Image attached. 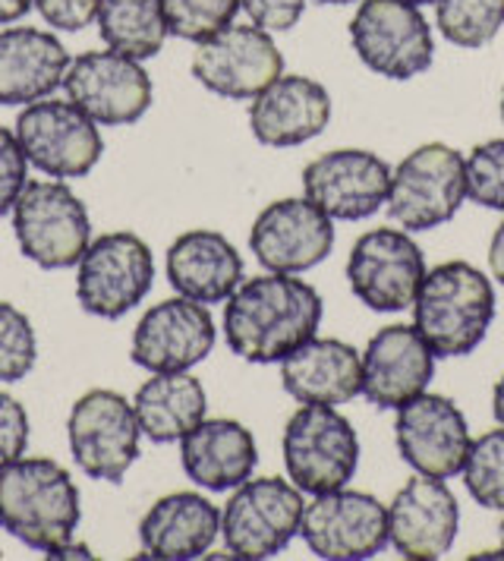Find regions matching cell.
Masks as SVG:
<instances>
[{"label": "cell", "instance_id": "obj_1", "mask_svg": "<svg viewBox=\"0 0 504 561\" xmlns=\"http://www.w3.org/2000/svg\"><path fill=\"white\" fill-rule=\"evenodd\" d=\"M322 297L297 275L268 272L243 280L225 307L227 347L247 363H280L316 337L322 325Z\"/></svg>", "mask_w": 504, "mask_h": 561}, {"label": "cell", "instance_id": "obj_2", "mask_svg": "<svg viewBox=\"0 0 504 561\" xmlns=\"http://www.w3.org/2000/svg\"><path fill=\"white\" fill-rule=\"evenodd\" d=\"M495 322V287L470 262H445L426 272L413 300V325L435 357L473 354Z\"/></svg>", "mask_w": 504, "mask_h": 561}, {"label": "cell", "instance_id": "obj_3", "mask_svg": "<svg viewBox=\"0 0 504 561\" xmlns=\"http://www.w3.org/2000/svg\"><path fill=\"white\" fill-rule=\"evenodd\" d=\"M82 505L73 477L50 458H20L0 470V524L28 549L73 539Z\"/></svg>", "mask_w": 504, "mask_h": 561}, {"label": "cell", "instance_id": "obj_4", "mask_svg": "<svg viewBox=\"0 0 504 561\" xmlns=\"http://www.w3.org/2000/svg\"><path fill=\"white\" fill-rule=\"evenodd\" d=\"M13 233L28 262L48 272L76 268L92 243L85 203L60 180L25 183L13 205Z\"/></svg>", "mask_w": 504, "mask_h": 561}, {"label": "cell", "instance_id": "obj_5", "mask_svg": "<svg viewBox=\"0 0 504 561\" xmlns=\"http://www.w3.org/2000/svg\"><path fill=\"white\" fill-rule=\"evenodd\" d=\"M154 255L129 230H111L89 243L76 265V300L95 319L117 322L149 297Z\"/></svg>", "mask_w": 504, "mask_h": 561}, {"label": "cell", "instance_id": "obj_6", "mask_svg": "<svg viewBox=\"0 0 504 561\" xmlns=\"http://www.w3.org/2000/svg\"><path fill=\"white\" fill-rule=\"evenodd\" d=\"M351 45L363 67L394 82L423 77L435 60L432 26L410 0H359Z\"/></svg>", "mask_w": 504, "mask_h": 561}, {"label": "cell", "instance_id": "obj_7", "mask_svg": "<svg viewBox=\"0 0 504 561\" xmlns=\"http://www.w3.org/2000/svg\"><path fill=\"white\" fill-rule=\"evenodd\" d=\"M302 508V492L290 480L250 477L233 489L221 511L227 556L243 561L275 559L300 534Z\"/></svg>", "mask_w": 504, "mask_h": 561}, {"label": "cell", "instance_id": "obj_8", "mask_svg": "<svg viewBox=\"0 0 504 561\" xmlns=\"http://www.w3.org/2000/svg\"><path fill=\"white\" fill-rule=\"evenodd\" d=\"M280 451L290 483L309 495L347 485L359 467L353 423L328 404H302L284 426Z\"/></svg>", "mask_w": 504, "mask_h": 561}, {"label": "cell", "instance_id": "obj_9", "mask_svg": "<svg viewBox=\"0 0 504 561\" xmlns=\"http://www.w3.org/2000/svg\"><path fill=\"white\" fill-rule=\"evenodd\" d=\"M467 203V158L454 146L426 142L391 174L388 215L403 230L442 228Z\"/></svg>", "mask_w": 504, "mask_h": 561}, {"label": "cell", "instance_id": "obj_10", "mask_svg": "<svg viewBox=\"0 0 504 561\" xmlns=\"http://www.w3.org/2000/svg\"><path fill=\"white\" fill-rule=\"evenodd\" d=\"M67 438L76 467L101 483H124L129 467L139 458V420L121 391L92 388L67 416Z\"/></svg>", "mask_w": 504, "mask_h": 561}, {"label": "cell", "instance_id": "obj_11", "mask_svg": "<svg viewBox=\"0 0 504 561\" xmlns=\"http://www.w3.org/2000/svg\"><path fill=\"white\" fill-rule=\"evenodd\" d=\"M16 139L25 161L54 180L92 174L104 152L99 124L73 102L54 99L25 104L23 114L16 117Z\"/></svg>", "mask_w": 504, "mask_h": 561}, {"label": "cell", "instance_id": "obj_12", "mask_svg": "<svg viewBox=\"0 0 504 561\" xmlns=\"http://www.w3.org/2000/svg\"><path fill=\"white\" fill-rule=\"evenodd\" d=\"M302 542L325 561H366L385 552L388 542V505L356 489H331L312 495L302 508Z\"/></svg>", "mask_w": 504, "mask_h": 561}, {"label": "cell", "instance_id": "obj_13", "mask_svg": "<svg viewBox=\"0 0 504 561\" xmlns=\"http://www.w3.org/2000/svg\"><path fill=\"white\" fill-rule=\"evenodd\" d=\"M426 259L416 240L398 228H376L353 243L347 259V284L353 297L376 312L413 309L426 278Z\"/></svg>", "mask_w": 504, "mask_h": 561}, {"label": "cell", "instance_id": "obj_14", "mask_svg": "<svg viewBox=\"0 0 504 561\" xmlns=\"http://www.w3.org/2000/svg\"><path fill=\"white\" fill-rule=\"evenodd\" d=\"M193 77L211 95L230 102H252L262 89H268L284 73V57L277 51L272 32L259 26L230 23L211 38L196 45Z\"/></svg>", "mask_w": 504, "mask_h": 561}, {"label": "cell", "instance_id": "obj_15", "mask_svg": "<svg viewBox=\"0 0 504 561\" xmlns=\"http://www.w3.org/2000/svg\"><path fill=\"white\" fill-rule=\"evenodd\" d=\"M67 102L99 127H129L151 107V77L142 60L117 51H89L70 60L64 77Z\"/></svg>", "mask_w": 504, "mask_h": 561}, {"label": "cell", "instance_id": "obj_16", "mask_svg": "<svg viewBox=\"0 0 504 561\" xmlns=\"http://www.w3.org/2000/svg\"><path fill=\"white\" fill-rule=\"evenodd\" d=\"M391 168L366 149H334L302 168V193L331 221H366L388 203Z\"/></svg>", "mask_w": 504, "mask_h": 561}, {"label": "cell", "instance_id": "obj_17", "mask_svg": "<svg viewBox=\"0 0 504 561\" xmlns=\"http://www.w3.org/2000/svg\"><path fill=\"white\" fill-rule=\"evenodd\" d=\"M215 319L205 304L171 297L142 312L133 329L129 359L149 373H190L215 347Z\"/></svg>", "mask_w": 504, "mask_h": 561}, {"label": "cell", "instance_id": "obj_18", "mask_svg": "<svg viewBox=\"0 0 504 561\" xmlns=\"http://www.w3.org/2000/svg\"><path fill=\"white\" fill-rule=\"evenodd\" d=\"M250 250L265 272L302 275L334 250V221L306 196L277 199L252 221Z\"/></svg>", "mask_w": 504, "mask_h": 561}, {"label": "cell", "instance_id": "obj_19", "mask_svg": "<svg viewBox=\"0 0 504 561\" xmlns=\"http://www.w3.org/2000/svg\"><path fill=\"white\" fill-rule=\"evenodd\" d=\"M394 438L401 458L426 477L451 480L460 477L463 460L470 455V426L460 408L445 394H416L398 408Z\"/></svg>", "mask_w": 504, "mask_h": 561}, {"label": "cell", "instance_id": "obj_20", "mask_svg": "<svg viewBox=\"0 0 504 561\" xmlns=\"http://www.w3.org/2000/svg\"><path fill=\"white\" fill-rule=\"evenodd\" d=\"M460 508L448 480L416 473L388 505V542L410 561L442 559L457 539Z\"/></svg>", "mask_w": 504, "mask_h": 561}, {"label": "cell", "instance_id": "obj_21", "mask_svg": "<svg viewBox=\"0 0 504 561\" xmlns=\"http://www.w3.org/2000/svg\"><path fill=\"white\" fill-rule=\"evenodd\" d=\"M435 376V354L416 325H388L363 351V394L378 410H398L423 394Z\"/></svg>", "mask_w": 504, "mask_h": 561}, {"label": "cell", "instance_id": "obj_22", "mask_svg": "<svg viewBox=\"0 0 504 561\" xmlns=\"http://www.w3.org/2000/svg\"><path fill=\"white\" fill-rule=\"evenodd\" d=\"M331 121V95L309 77H280L250 104L252 136L268 149H294L322 136Z\"/></svg>", "mask_w": 504, "mask_h": 561}, {"label": "cell", "instance_id": "obj_23", "mask_svg": "<svg viewBox=\"0 0 504 561\" xmlns=\"http://www.w3.org/2000/svg\"><path fill=\"white\" fill-rule=\"evenodd\" d=\"M280 385L300 404H351L363 394V354L337 337H309L280 359Z\"/></svg>", "mask_w": 504, "mask_h": 561}, {"label": "cell", "instance_id": "obj_24", "mask_svg": "<svg viewBox=\"0 0 504 561\" xmlns=\"http://www.w3.org/2000/svg\"><path fill=\"white\" fill-rule=\"evenodd\" d=\"M164 272L180 297L196 304H225L227 297L243 284V255L225 233L196 228L180 233L168 247Z\"/></svg>", "mask_w": 504, "mask_h": 561}, {"label": "cell", "instance_id": "obj_25", "mask_svg": "<svg viewBox=\"0 0 504 561\" xmlns=\"http://www.w3.org/2000/svg\"><path fill=\"white\" fill-rule=\"evenodd\" d=\"M70 54L54 32L32 26L0 28V104L50 99L67 77Z\"/></svg>", "mask_w": 504, "mask_h": 561}, {"label": "cell", "instance_id": "obj_26", "mask_svg": "<svg viewBox=\"0 0 504 561\" xmlns=\"http://www.w3.org/2000/svg\"><path fill=\"white\" fill-rule=\"evenodd\" d=\"M221 536V511L199 492H171L139 520L146 559L186 561L205 556Z\"/></svg>", "mask_w": 504, "mask_h": 561}, {"label": "cell", "instance_id": "obj_27", "mask_svg": "<svg viewBox=\"0 0 504 561\" xmlns=\"http://www.w3.org/2000/svg\"><path fill=\"white\" fill-rule=\"evenodd\" d=\"M183 473L208 492H230L247 483L259 463L252 433L237 420H202L193 433L180 438Z\"/></svg>", "mask_w": 504, "mask_h": 561}, {"label": "cell", "instance_id": "obj_28", "mask_svg": "<svg viewBox=\"0 0 504 561\" xmlns=\"http://www.w3.org/2000/svg\"><path fill=\"white\" fill-rule=\"evenodd\" d=\"M133 410L149 442L174 445L205 420L208 394L190 373H151L149 382L139 385Z\"/></svg>", "mask_w": 504, "mask_h": 561}, {"label": "cell", "instance_id": "obj_29", "mask_svg": "<svg viewBox=\"0 0 504 561\" xmlns=\"http://www.w3.org/2000/svg\"><path fill=\"white\" fill-rule=\"evenodd\" d=\"M95 23L111 51L136 60H149L168 42L161 0H101Z\"/></svg>", "mask_w": 504, "mask_h": 561}, {"label": "cell", "instance_id": "obj_30", "mask_svg": "<svg viewBox=\"0 0 504 561\" xmlns=\"http://www.w3.org/2000/svg\"><path fill=\"white\" fill-rule=\"evenodd\" d=\"M435 23L445 42L479 51L504 26V0H435Z\"/></svg>", "mask_w": 504, "mask_h": 561}, {"label": "cell", "instance_id": "obj_31", "mask_svg": "<svg viewBox=\"0 0 504 561\" xmlns=\"http://www.w3.org/2000/svg\"><path fill=\"white\" fill-rule=\"evenodd\" d=\"M460 477L479 508L504 511V426L473 438Z\"/></svg>", "mask_w": 504, "mask_h": 561}, {"label": "cell", "instance_id": "obj_32", "mask_svg": "<svg viewBox=\"0 0 504 561\" xmlns=\"http://www.w3.org/2000/svg\"><path fill=\"white\" fill-rule=\"evenodd\" d=\"M161 3H164L168 35L196 45L230 26L240 13V0H161Z\"/></svg>", "mask_w": 504, "mask_h": 561}, {"label": "cell", "instance_id": "obj_33", "mask_svg": "<svg viewBox=\"0 0 504 561\" xmlns=\"http://www.w3.org/2000/svg\"><path fill=\"white\" fill-rule=\"evenodd\" d=\"M38 341L23 309L0 300V382H20L32 373Z\"/></svg>", "mask_w": 504, "mask_h": 561}, {"label": "cell", "instance_id": "obj_34", "mask_svg": "<svg viewBox=\"0 0 504 561\" xmlns=\"http://www.w3.org/2000/svg\"><path fill=\"white\" fill-rule=\"evenodd\" d=\"M467 199L504 211V139L479 142L467 158Z\"/></svg>", "mask_w": 504, "mask_h": 561}, {"label": "cell", "instance_id": "obj_35", "mask_svg": "<svg viewBox=\"0 0 504 561\" xmlns=\"http://www.w3.org/2000/svg\"><path fill=\"white\" fill-rule=\"evenodd\" d=\"M25 183H28V161L20 149V139L16 133L0 127V215L13 211Z\"/></svg>", "mask_w": 504, "mask_h": 561}, {"label": "cell", "instance_id": "obj_36", "mask_svg": "<svg viewBox=\"0 0 504 561\" xmlns=\"http://www.w3.org/2000/svg\"><path fill=\"white\" fill-rule=\"evenodd\" d=\"M25 448H28V413L16 398L0 394V470L23 458Z\"/></svg>", "mask_w": 504, "mask_h": 561}, {"label": "cell", "instance_id": "obj_37", "mask_svg": "<svg viewBox=\"0 0 504 561\" xmlns=\"http://www.w3.org/2000/svg\"><path fill=\"white\" fill-rule=\"evenodd\" d=\"M240 10L250 16L252 26L265 32H287L302 20L306 0H240Z\"/></svg>", "mask_w": 504, "mask_h": 561}, {"label": "cell", "instance_id": "obj_38", "mask_svg": "<svg viewBox=\"0 0 504 561\" xmlns=\"http://www.w3.org/2000/svg\"><path fill=\"white\" fill-rule=\"evenodd\" d=\"M99 3L101 0H35V10L57 32H79L95 23Z\"/></svg>", "mask_w": 504, "mask_h": 561}, {"label": "cell", "instance_id": "obj_39", "mask_svg": "<svg viewBox=\"0 0 504 561\" xmlns=\"http://www.w3.org/2000/svg\"><path fill=\"white\" fill-rule=\"evenodd\" d=\"M489 268H492V278L504 284V221L492 233V243H489Z\"/></svg>", "mask_w": 504, "mask_h": 561}, {"label": "cell", "instance_id": "obj_40", "mask_svg": "<svg viewBox=\"0 0 504 561\" xmlns=\"http://www.w3.org/2000/svg\"><path fill=\"white\" fill-rule=\"evenodd\" d=\"M32 7H35V0H0V26L20 23Z\"/></svg>", "mask_w": 504, "mask_h": 561}, {"label": "cell", "instance_id": "obj_41", "mask_svg": "<svg viewBox=\"0 0 504 561\" xmlns=\"http://www.w3.org/2000/svg\"><path fill=\"white\" fill-rule=\"evenodd\" d=\"M48 559H95L92 549L85 542H76V539H67L60 546H54L48 552Z\"/></svg>", "mask_w": 504, "mask_h": 561}, {"label": "cell", "instance_id": "obj_42", "mask_svg": "<svg viewBox=\"0 0 504 561\" xmlns=\"http://www.w3.org/2000/svg\"><path fill=\"white\" fill-rule=\"evenodd\" d=\"M492 413H495L499 426H504V373L502 379L495 382V391H492Z\"/></svg>", "mask_w": 504, "mask_h": 561}, {"label": "cell", "instance_id": "obj_43", "mask_svg": "<svg viewBox=\"0 0 504 561\" xmlns=\"http://www.w3.org/2000/svg\"><path fill=\"white\" fill-rule=\"evenodd\" d=\"M319 3H328V7H344V3H359V0H319Z\"/></svg>", "mask_w": 504, "mask_h": 561}, {"label": "cell", "instance_id": "obj_44", "mask_svg": "<svg viewBox=\"0 0 504 561\" xmlns=\"http://www.w3.org/2000/svg\"><path fill=\"white\" fill-rule=\"evenodd\" d=\"M499 539H502V549H504V517H502V524H499Z\"/></svg>", "mask_w": 504, "mask_h": 561}, {"label": "cell", "instance_id": "obj_45", "mask_svg": "<svg viewBox=\"0 0 504 561\" xmlns=\"http://www.w3.org/2000/svg\"><path fill=\"white\" fill-rule=\"evenodd\" d=\"M410 3H416V7H426V3H435V0H410Z\"/></svg>", "mask_w": 504, "mask_h": 561}, {"label": "cell", "instance_id": "obj_46", "mask_svg": "<svg viewBox=\"0 0 504 561\" xmlns=\"http://www.w3.org/2000/svg\"><path fill=\"white\" fill-rule=\"evenodd\" d=\"M502 121H504V92H502Z\"/></svg>", "mask_w": 504, "mask_h": 561}, {"label": "cell", "instance_id": "obj_47", "mask_svg": "<svg viewBox=\"0 0 504 561\" xmlns=\"http://www.w3.org/2000/svg\"><path fill=\"white\" fill-rule=\"evenodd\" d=\"M0 527H3V524H0Z\"/></svg>", "mask_w": 504, "mask_h": 561}]
</instances>
